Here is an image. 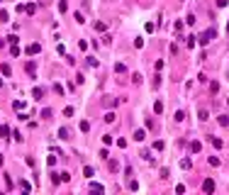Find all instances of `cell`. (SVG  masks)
Listing matches in <instances>:
<instances>
[{"label":"cell","instance_id":"cell-3","mask_svg":"<svg viewBox=\"0 0 229 195\" xmlns=\"http://www.w3.org/2000/svg\"><path fill=\"white\" fill-rule=\"evenodd\" d=\"M39 51H42V46H39V44H29V46H27V54H29V56L39 54Z\"/></svg>","mask_w":229,"mask_h":195},{"label":"cell","instance_id":"cell-27","mask_svg":"<svg viewBox=\"0 0 229 195\" xmlns=\"http://www.w3.org/2000/svg\"><path fill=\"white\" fill-rule=\"evenodd\" d=\"M210 90L217 93V90H219V83H217V81H212V83H210Z\"/></svg>","mask_w":229,"mask_h":195},{"label":"cell","instance_id":"cell-19","mask_svg":"<svg viewBox=\"0 0 229 195\" xmlns=\"http://www.w3.org/2000/svg\"><path fill=\"white\" fill-rule=\"evenodd\" d=\"M59 139H68V129H66V127L59 129Z\"/></svg>","mask_w":229,"mask_h":195},{"label":"cell","instance_id":"cell-17","mask_svg":"<svg viewBox=\"0 0 229 195\" xmlns=\"http://www.w3.org/2000/svg\"><path fill=\"white\" fill-rule=\"evenodd\" d=\"M54 93H56V95H64V85H59V83H54Z\"/></svg>","mask_w":229,"mask_h":195},{"label":"cell","instance_id":"cell-39","mask_svg":"<svg viewBox=\"0 0 229 195\" xmlns=\"http://www.w3.org/2000/svg\"><path fill=\"white\" fill-rule=\"evenodd\" d=\"M0 85H3V78H0Z\"/></svg>","mask_w":229,"mask_h":195},{"label":"cell","instance_id":"cell-9","mask_svg":"<svg viewBox=\"0 0 229 195\" xmlns=\"http://www.w3.org/2000/svg\"><path fill=\"white\" fill-rule=\"evenodd\" d=\"M134 139H137V141H144V139H146V132H144V129H137V132H134Z\"/></svg>","mask_w":229,"mask_h":195},{"label":"cell","instance_id":"cell-4","mask_svg":"<svg viewBox=\"0 0 229 195\" xmlns=\"http://www.w3.org/2000/svg\"><path fill=\"white\" fill-rule=\"evenodd\" d=\"M25 68H27V73H29V76H34V73H37V64H34V61H27V64H25Z\"/></svg>","mask_w":229,"mask_h":195},{"label":"cell","instance_id":"cell-13","mask_svg":"<svg viewBox=\"0 0 229 195\" xmlns=\"http://www.w3.org/2000/svg\"><path fill=\"white\" fill-rule=\"evenodd\" d=\"M83 176H85V178H93V176H95L93 166H85V168H83Z\"/></svg>","mask_w":229,"mask_h":195},{"label":"cell","instance_id":"cell-8","mask_svg":"<svg viewBox=\"0 0 229 195\" xmlns=\"http://www.w3.org/2000/svg\"><path fill=\"white\" fill-rule=\"evenodd\" d=\"M25 12H27V15H34V12H37V5H34V3H27V5H25Z\"/></svg>","mask_w":229,"mask_h":195},{"label":"cell","instance_id":"cell-12","mask_svg":"<svg viewBox=\"0 0 229 195\" xmlns=\"http://www.w3.org/2000/svg\"><path fill=\"white\" fill-rule=\"evenodd\" d=\"M90 190H93V193H105V188H103L100 183H90Z\"/></svg>","mask_w":229,"mask_h":195},{"label":"cell","instance_id":"cell-38","mask_svg":"<svg viewBox=\"0 0 229 195\" xmlns=\"http://www.w3.org/2000/svg\"><path fill=\"white\" fill-rule=\"evenodd\" d=\"M0 166H3V154H0Z\"/></svg>","mask_w":229,"mask_h":195},{"label":"cell","instance_id":"cell-28","mask_svg":"<svg viewBox=\"0 0 229 195\" xmlns=\"http://www.w3.org/2000/svg\"><path fill=\"white\" fill-rule=\"evenodd\" d=\"M7 134H10V129L5 125H0V137H7Z\"/></svg>","mask_w":229,"mask_h":195},{"label":"cell","instance_id":"cell-21","mask_svg":"<svg viewBox=\"0 0 229 195\" xmlns=\"http://www.w3.org/2000/svg\"><path fill=\"white\" fill-rule=\"evenodd\" d=\"M190 166H193V161H190V158H183V161H180V168H190Z\"/></svg>","mask_w":229,"mask_h":195},{"label":"cell","instance_id":"cell-26","mask_svg":"<svg viewBox=\"0 0 229 195\" xmlns=\"http://www.w3.org/2000/svg\"><path fill=\"white\" fill-rule=\"evenodd\" d=\"M183 120H185V112L178 110V112H176V122H183Z\"/></svg>","mask_w":229,"mask_h":195},{"label":"cell","instance_id":"cell-34","mask_svg":"<svg viewBox=\"0 0 229 195\" xmlns=\"http://www.w3.org/2000/svg\"><path fill=\"white\" fill-rule=\"evenodd\" d=\"M195 39H198V37H188V46H190V49H193V46H195V44H198V42H195Z\"/></svg>","mask_w":229,"mask_h":195},{"label":"cell","instance_id":"cell-37","mask_svg":"<svg viewBox=\"0 0 229 195\" xmlns=\"http://www.w3.org/2000/svg\"><path fill=\"white\" fill-rule=\"evenodd\" d=\"M227 3L229 0H217V7H227Z\"/></svg>","mask_w":229,"mask_h":195},{"label":"cell","instance_id":"cell-29","mask_svg":"<svg viewBox=\"0 0 229 195\" xmlns=\"http://www.w3.org/2000/svg\"><path fill=\"white\" fill-rule=\"evenodd\" d=\"M107 166H110V171H117V168H120V164H117V161H107Z\"/></svg>","mask_w":229,"mask_h":195},{"label":"cell","instance_id":"cell-31","mask_svg":"<svg viewBox=\"0 0 229 195\" xmlns=\"http://www.w3.org/2000/svg\"><path fill=\"white\" fill-rule=\"evenodd\" d=\"M200 120H202V122L210 120V112H207V110H200Z\"/></svg>","mask_w":229,"mask_h":195},{"label":"cell","instance_id":"cell-40","mask_svg":"<svg viewBox=\"0 0 229 195\" xmlns=\"http://www.w3.org/2000/svg\"><path fill=\"white\" fill-rule=\"evenodd\" d=\"M227 32H229V25H227Z\"/></svg>","mask_w":229,"mask_h":195},{"label":"cell","instance_id":"cell-10","mask_svg":"<svg viewBox=\"0 0 229 195\" xmlns=\"http://www.w3.org/2000/svg\"><path fill=\"white\" fill-rule=\"evenodd\" d=\"M210 141H212L215 149H222V139H219V137H210Z\"/></svg>","mask_w":229,"mask_h":195},{"label":"cell","instance_id":"cell-14","mask_svg":"<svg viewBox=\"0 0 229 195\" xmlns=\"http://www.w3.org/2000/svg\"><path fill=\"white\" fill-rule=\"evenodd\" d=\"M32 95H34V100H42L44 90H42V88H34V90H32Z\"/></svg>","mask_w":229,"mask_h":195},{"label":"cell","instance_id":"cell-18","mask_svg":"<svg viewBox=\"0 0 229 195\" xmlns=\"http://www.w3.org/2000/svg\"><path fill=\"white\" fill-rule=\"evenodd\" d=\"M207 164H210V166H219V158H217V156H210Z\"/></svg>","mask_w":229,"mask_h":195},{"label":"cell","instance_id":"cell-23","mask_svg":"<svg viewBox=\"0 0 229 195\" xmlns=\"http://www.w3.org/2000/svg\"><path fill=\"white\" fill-rule=\"evenodd\" d=\"M95 29H98V32H105L107 25H105V22H95Z\"/></svg>","mask_w":229,"mask_h":195},{"label":"cell","instance_id":"cell-33","mask_svg":"<svg viewBox=\"0 0 229 195\" xmlns=\"http://www.w3.org/2000/svg\"><path fill=\"white\" fill-rule=\"evenodd\" d=\"M10 51H12V56H20V46H17V44H12V49H10Z\"/></svg>","mask_w":229,"mask_h":195},{"label":"cell","instance_id":"cell-25","mask_svg":"<svg viewBox=\"0 0 229 195\" xmlns=\"http://www.w3.org/2000/svg\"><path fill=\"white\" fill-rule=\"evenodd\" d=\"M5 188H7V190H12V188H15V185H12V178H10V176H5Z\"/></svg>","mask_w":229,"mask_h":195},{"label":"cell","instance_id":"cell-30","mask_svg":"<svg viewBox=\"0 0 229 195\" xmlns=\"http://www.w3.org/2000/svg\"><path fill=\"white\" fill-rule=\"evenodd\" d=\"M59 10H61V12H66V10H68V5H66V0H59Z\"/></svg>","mask_w":229,"mask_h":195},{"label":"cell","instance_id":"cell-15","mask_svg":"<svg viewBox=\"0 0 229 195\" xmlns=\"http://www.w3.org/2000/svg\"><path fill=\"white\" fill-rule=\"evenodd\" d=\"M0 73H3V76H10L12 71H10V66H7V64H3V66H0Z\"/></svg>","mask_w":229,"mask_h":195},{"label":"cell","instance_id":"cell-41","mask_svg":"<svg viewBox=\"0 0 229 195\" xmlns=\"http://www.w3.org/2000/svg\"><path fill=\"white\" fill-rule=\"evenodd\" d=\"M227 105H229V98H227Z\"/></svg>","mask_w":229,"mask_h":195},{"label":"cell","instance_id":"cell-11","mask_svg":"<svg viewBox=\"0 0 229 195\" xmlns=\"http://www.w3.org/2000/svg\"><path fill=\"white\" fill-rule=\"evenodd\" d=\"M154 112H156V115H161V112H163V102H161V100H156V102H154Z\"/></svg>","mask_w":229,"mask_h":195},{"label":"cell","instance_id":"cell-35","mask_svg":"<svg viewBox=\"0 0 229 195\" xmlns=\"http://www.w3.org/2000/svg\"><path fill=\"white\" fill-rule=\"evenodd\" d=\"M0 22H7V12L5 10H0Z\"/></svg>","mask_w":229,"mask_h":195},{"label":"cell","instance_id":"cell-16","mask_svg":"<svg viewBox=\"0 0 229 195\" xmlns=\"http://www.w3.org/2000/svg\"><path fill=\"white\" fill-rule=\"evenodd\" d=\"M219 125H222V127H229V117H227V115H219Z\"/></svg>","mask_w":229,"mask_h":195},{"label":"cell","instance_id":"cell-2","mask_svg":"<svg viewBox=\"0 0 229 195\" xmlns=\"http://www.w3.org/2000/svg\"><path fill=\"white\" fill-rule=\"evenodd\" d=\"M202 190H205V193H212V190H215V181H212V178H205V181H202Z\"/></svg>","mask_w":229,"mask_h":195},{"label":"cell","instance_id":"cell-20","mask_svg":"<svg viewBox=\"0 0 229 195\" xmlns=\"http://www.w3.org/2000/svg\"><path fill=\"white\" fill-rule=\"evenodd\" d=\"M115 71H117V73H124L127 66H124V64H115Z\"/></svg>","mask_w":229,"mask_h":195},{"label":"cell","instance_id":"cell-32","mask_svg":"<svg viewBox=\"0 0 229 195\" xmlns=\"http://www.w3.org/2000/svg\"><path fill=\"white\" fill-rule=\"evenodd\" d=\"M20 188H22L25 193H29V183H27V181H20Z\"/></svg>","mask_w":229,"mask_h":195},{"label":"cell","instance_id":"cell-7","mask_svg":"<svg viewBox=\"0 0 229 195\" xmlns=\"http://www.w3.org/2000/svg\"><path fill=\"white\" fill-rule=\"evenodd\" d=\"M12 108H15V112H22V110H25V100H15Z\"/></svg>","mask_w":229,"mask_h":195},{"label":"cell","instance_id":"cell-36","mask_svg":"<svg viewBox=\"0 0 229 195\" xmlns=\"http://www.w3.org/2000/svg\"><path fill=\"white\" fill-rule=\"evenodd\" d=\"M42 117H44V120H49V117H51V110H49V108H46V110H42Z\"/></svg>","mask_w":229,"mask_h":195},{"label":"cell","instance_id":"cell-6","mask_svg":"<svg viewBox=\"0 0 229 195\" xmlns=\"http://www.w3.org/2000/svg\"><path fill=\"white\" fill-rule=\"evenodd\" d=\"M103 105H105V108H112V105H117V98H112V95H107V98L103 100Z\"/></svg>","mask_w":229,"mask_h":195},{"label":"cell","instance_id":"cell-5","mask_svg":"<svg viewBox=\"0 0 229 195\" xmlns=\"http://www.w3.org/2000/svg\"><path fill=\"white\" fill-rule=\"evenodd\" d=\"M188 149L193 151V154H198V151L202 149V144H200V141H190V144H188Z\"/></svg>","mask_w":229,"mask_h":195},{"label":"cell","instance_id":"cell-1","mask_svg":"<svg viewBox=\"0 0 229 195\" xmlns=\"http://www.w3.org/2000/svg\"><path fill=\"white\" fill-rule=\"evenodd\" d=\"M215 37H217V32H215V29H207V32H202V37H200V44H202V46H207L210 42L215 39Z\"/></svg>","mask_w":229,"mask_h":195},{"label":"cell","instance_id":"cell-24","mask_svg":"<svg viewBox=\"0 0 229 195\" xmlns=\"http://www.w3.org/2000/svg\"><path fill=\"white\" fill-rule=\"evenodd\" d=\"M105 122H107V125H112V122H115V112H107V115H105Z\"/></svg>","mask_w":229,"mask_h":195},{"label":"cell","instance_id":"cell-22","mask_svg":"<svg viewBox=\"0 0 229 195\" xmlns=\"http://www.w3.org/2000/svg\"><path fill=\"white\" fill-rule=\"evenodd\" d=\"M81 132H90V122H85V120L81 122Z\"/></svg>","mask_w":229,"mask_h":195}]
</instances>
